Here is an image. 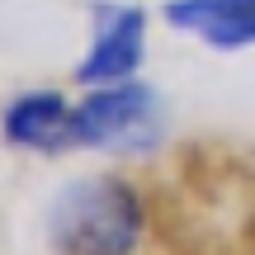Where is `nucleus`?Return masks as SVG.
<instances>
[{"label": "nucleus", "instance_id": "obj_1", "mask_svg": "<svg viewBox=\"0 0 255 255\" xmlns=\"http://www.w3.org/2000/svg\"><path fill=\"white\" fill-rule=\"evenodd\" d=\"M142 232V199L114 175H81L47 208V246L57 255H132Z\"/></svg>", "mask_w": 255, "mask_h": 255}, {"label": "nucleus", "instance_id": "obj_2", "mask_svg": "<svg viewBox=\"0 0 255 255\" xmlns=\"http://www.w3.org/2000/svg\"><path fill=\"white\" fill-rule=\"evenodd\" d=\"M165 137L161 95L146 81H114L90 85L76 104V146H90L104 156H151Z\"/></svg>", "mask_w": 255, "mask_h": 255}, {"label": "nucleus", "instance_id": "obj_3", "mask_svg": "<svg viewBox=\"0 0 255 255\" xmlns=\"http://www.w3.org/2000/svg\"><path fill=\"white\" fill-rule=\"evenodd\" d=\"M146 57V9L142 5H119V0H100L95 5V38L85 57L76 62V85H114L142 71Z\"/></svg>", "mask_w": 255, "mask_h": 255}, {"label": "nucleus", "instance_id": "obj_4", "mask_svg": "<svg viewBox=\"0 0 255 255\" xmlns=\"http://www.w3.org/2000/svg\"><path fill=\"white\" fill-rule=\"evenodd\" d=\"M0 132L19 151L57 156L62 146H76V104L62 90H24L5 104Z\"/></svg>", "mask_w": 255, "mask_h": 255}, {"label": "nucleus", "instance_id": "obj_5", "mask_svg": "<svg viewBox=\"0 0 255 255\" xmlns=\"http://www.w3.org/2000/svg\"><path fill=\"white\" fill-rule=\"evenodd\" d=\"M165 24L213 52L255 47V0H165Z\"/></svg>", "mask_w": 255, "mask_h": 255}]
</instances>
